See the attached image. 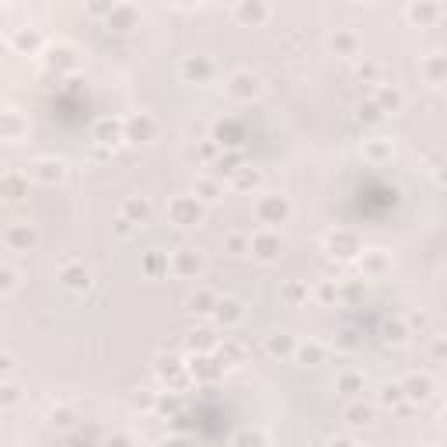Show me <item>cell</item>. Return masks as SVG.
<instances>
[{
	"instance_id": "cell-1",
	"label": "cell",
	"mask_w": 447,
	"mask_h": 447,
	"mask_svg": "<svg viewBox=\"0 0 447 447\" xmlns=\"http://www.w3.org/2000/svg\"><path fill=\"white\" fill-rule=\"evenodd\" d=\"M255 248H259V255H262V259H269V255H276V241H272V238H259V241H255Z\"/></svg>"
},
{
	"instance_id": "cell-2",
	"label": "cell",
	"mask_w": 447,
	"mask_h": 447,
	"mask_svg": "<svg viewBox=\"0 0 447 447\" xmlns=\"http://www.w3.org/2000/svg\"><path fill=\"white\" fill-rule=\"evenodd\" d=\"M4 193H7V199H18L21 182H18V178H7V182H4Z\"/></svg>"
},
{
	"instance_id": "cell-3",
	"label": "cell",
	"mask_w": 447,
	"mask_h": 447,
	"mask_svg": "<svg viewBox=\"0 0 447 447\" xmlns=\"http://www.w3.org/2000/svg\"><path fill=\"white\" fill-rule=\"evenodd\" d=\"M189 304H193V311H210V308H206V304H210V293H199V297H193Z\"/></svg>"
},
{
	"instance_id": "cell-4",
	"label": "cell",
	"mask_w": 447,
	"mask_h": 447,
	"mask_svg": "<svg viewBox=\"0 0 447 447\" xmlns=\"http://www.w3.org/2000/svg\"><path fill=\"white\" fill-rule=\"evenodd\" d=\"M353 423H370V409H353Z\"/></svg>"
},
{
	"instance_id": "cell-5",
	"label": "cell",
	"mask_w": 447,
	"mask_h": 447,
	"mask_svg": "<svg viewBox=\"0 0 447 447\" xmlns=\"http://www.w3.org/2000/svg\"><path fill=\"white\" fill-rule=\"evenodd\" d=\"M11 367H14L11 356H0V374H11Z\"/></svg>"
},
{
	"instance_id": "cell-6",
	"label": "cell",
	"mask_w": 447,
	"mask_h": 447,
	"mask_svg": "<svg viewBox=\"0 0 447 447\" xmlns=\"http://www.w3.org/2000/svg\"><path fill=\"white\" fill-rule=\"evenodd\" d=\"M0 287H4V290L11 287V272H4V269H0Z\"/></svg>"
}]
</instances>
